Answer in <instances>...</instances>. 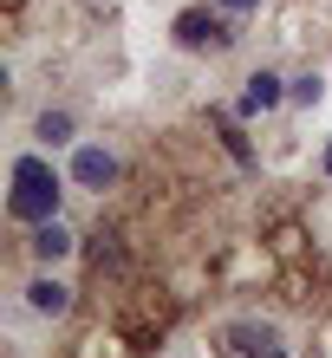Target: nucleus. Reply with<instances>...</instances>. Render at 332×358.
<instances>
[{
  "instance_id": "obj_9",
  "label": "nucleus",
  "mask_w": 332,
  "mask_h": 358,
  "mask_svg": "<svg viewBox=\"0 0 332 358\" xmlns=\"http://www.w3.org/2000/svg\"><path fill=\"white\" fill-rule=\"evenodd\" d=\"M319 98V78H294V104H313Z\"/></svg>"
},
{
  "instance_id": "obj_5",
  "label": "nucleus",
  "mask_w": 332,
  "mask_h": 358,
  "mask_svg": "<svg viewBox=\"0 0 332 358\" xmlns=\"http://www.w3.org/2000/svg\"><path fill=\"white\" fill-rule=\"evenodd\" d=\"M66 248H72V235H66V222H59V215L33 228V255H39V261H59Z\"/></svg>"
},
{
  "instance_id": "obj_8",
  "label": "nucleus",
  "mask_w": 332,
  "mask_h": 358,
  "mask_svg": "<svg viewBox=\"0 0 332 358\" xmlns=\"http://www.w3.org/2000/svg\"><path fill=\"white\" fill-rule=\"evenodd\" d=\"M92 267L105 273V267H117V235H98V248H92Z\"/></svg>"
},
{
  "instance_id": "obj_10",
  "label": "nucleus",
  "mask_w": 332,
  "mask_h": 358,
  "mask_svg": "<svg viewBox=\"0 0 332 358\" xmlns=\"http://www.w3.org/2000/svg\"><path fill=\"white\" fill-rule=\"evenodd\" d=\"M222 7H235V13H247V7H261V0H222Z\"/></svg>"
},
{
  "instance_id": "obj_11",
  "label": "nucleus",
  "mask_w": 332,
  "mask_h": 358,
  "mask_svg": "<svg viewBox=\"0 0 332 358\" xmlns=\"http://www.w3.org/2000/svg\"><path fill=\"white\" fill-rule=\"evenodd\" d=\"M326 176H332V143H326Z\"/></svg>"
},
{
  "instance_id": "obj_3",
  "label": "nucleus",
  "mask_w": 332,
  "mask_h": 358,
  "mask_svg": "<svg viewBox=\"0 0 332 358\" xmlns=\"http://www.w3.org/2000/svg\"><path fill=\"white\" fill-rule=\"evenodd\" d=\"M72 176L85 182V189H105V182L117 176V157L98 150V143H85V150H78V163H72Z\"/></svg>"
},
{
  "instance_id": "obj_6",
  "label": "nucleus",
  "mask_w": 332,
  "mask_h": 358,
  "mask_svg": "<svg viewBox=\"0 0 332 358\" xmlns=\"http://www.w3.org/2000/svg\"><path fill=\"white\" fill-rule=\"evenodd\" d=\"M27 300H33V313H46V320H59V313L72 306V293L59 287V280H33V287H27Z\"/></svg>"
},
{
  "instance_id": "obj_1",
  "label": "nucleus",
  "mask_w": 332,
  "mask_h": 358,
  "mask_svg": "<svg viewBox=\"0 0 332 358\" xmlns=\"http://www.w3.org/2000/svg\"><path fill=\"white\" fill-rule=\"evenodd\" d=\"M7 208L20 222H52L59 215V176H52V163H39V157H20L13 163V196Z\"/></svg>"
},
{
  "instance_id": "obj_4",
  "label": "nucleus",
  "mask_w": 332,
  "mask_h": 358,
  "mask_svg": "<svg viewBox=\"0 0 332 358\" xmlns=\"http://www.w3.org/2000/svg\"><path fill=\"white\" fill-rule=\"evenodd\" d=\"M274 104H280V78L274 72H254V78H247V92H241V111L254 117V111H274Z\"/></svg>"
},
{
  "instance_id": "obj_7",
  "label": "nucleus",
  "mask_w": 332,
  "mask_h": 358,
  "mask_svg": "<svg viewBox=\"0 0 332 358\" xmlns=\"http://www.w3.org/2000/svg\"><path fill=\"white\" fill-rule=\"evenodd\" d=\"M39 137H46V143H66L72 137V117L66 111H46V117H39Z\"/></svg>"
},
{
  "instance_id": "obj_2",
  "label": "nucleus",
  "mask_w": 332,
  "mask_h": 358,
  "mask_svg": "<svg viewBox=\"0 0 332 358\" xmlns=\"http://www.w3.org/2000/svg\"><path fill=\"white\" fill-rule=\"evenodd\" d=\"M228 39H235V33H228L215 13H196V7L176 13V46H182V52H222Z\"/></svg>"
}]
</instances>
